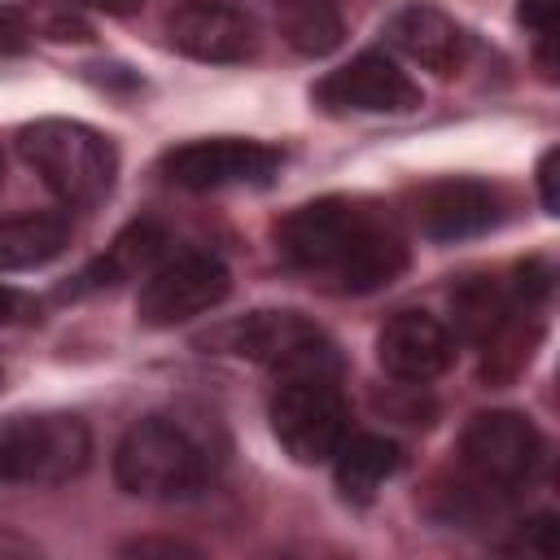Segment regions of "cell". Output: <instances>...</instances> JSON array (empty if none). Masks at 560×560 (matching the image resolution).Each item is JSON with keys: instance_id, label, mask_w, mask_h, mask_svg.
Returning a JSON list of instances; mask_svg holds the SVG:
<instances>
[{"instance_id": "9", "label": "cell", "mask_w": 560, "mask_h": 560, "mask_svg": "<svg viewBox=\"0 0 560 560\" xmlns=\"http://www.w3.org/2000/svg\"><path fill=\"white\" fill-rule=\"evenodd\" d=\"M276 171H280V149H271L262 140H241V136L188 140L162 158V175L188 192L267 184Z\"/></svg>"}, {"instance_id": "5", "label": "cell", "mask_w": 560, "mask_h": 560, "mask_svg": "<svg viewBox=\"0 0 560 560\" xmlns=\"http://www.w3.org/2000/svg\"><path fill=\"white\" fill-rule=\"evenodd\" d=\"M92 459V433L74 411L0 416V486H66Z\"/></svg>"}, {"instance_id": "10", "label": "cell", "mask_w": 560, "mask_h": 560, "mask_svg": "<svg viewBox=\"0 0 560 560\" xmlns=\"http://www.w3.org/2000/svg\"><path fill=\"white\" fill-rule=\"evenodd\" d=\"M311 96L328 114H407L420 105V83L398 66L394 52L368 48L328 70Z\"/></svg>"}, {"instance_id": "6", "label": "cell", "mask_w": 560, "mask_h": 560, "mask_svg": "<svg viewBox=\"0 0 560 560\" xmlns=\"http://www.w3.org/2000/svg\"><path fill=\"white\" fill-rule=\"evenodd\" d=\"M206 341L276 372L280 381L284 376H341L337 346L328 341L319 324H311L298 311H254L245 319L223 324Z\"/></svg>"}, {"instance_id": "7", "label": "cell", "mask_w": 560, "mask_h": 560, "mask_svg": "<svg viewBox=\"0 0 560 560\" xmlns=\"http://www.w3.org/2000/svg\"><path fill=\"white\" fill-rule=\"evenodd\" d=\"M271 433L298 464H328L350 433V402L337 376H284L271 394Z\"/></svg>"}, {"instance_id": "23", "label": "cell", "mask_w": 560, "mask_h": 560, "mask_svg": "<svg viewBox=\"0 0 560 560\" xmlns=\"http://www.w3.org/2000/svg\"><path fill=\"white\" fill-rule=\"evenodd\" d=\"M35 315V302L9 284H0V324H18V319H31Z\"/></svg>"}, {"instance_id": "26", "label": "cell", "mask_w": 560, "mask_h": 560, "mask_svg": "<svg viewBox=\"0 0 560 560\" xmlns=\"http://www.w3.org/2000/svg\"><path fill=\"white\" fill-rule=\"evenodd\" d=\"M271 4H289V0H271Z\"/></svg>"}, {"instance_id": "3", "label": "cell", "mask_w": 560, "mask_h": 560, "mask_svg": "<svg viewBox=\"0 0 560 560\" xmlns=\"http://www.w3.org/2000/svg\"><path fill=\"white\" fill-rule=\"evenodd\" d=\"M547 459L538 424L521 411H481L459 438V481L442 490V516L472 525L525 490Z\"/></svg>"}, {"instance_id": "2", "label": "cell", "mask_w": 560, "mask_h": 560, "mask_svg": "<svg viewBox=\"0 0 560 560\" xmlns=\"http://www.w3.org/2000/svg\"><path fill=\"white\" fill-rule=\"evenodd\" d=\"M219 464H223L219 424L188 411L140 416L114 451L118 486L136 499H162V503L210 490Z\"/></svg>"}, {"instance_id": "25", "label": "cell", "mask_w": 560, "mask_h": 560, "mask_svg": "<svg viewBox=\"0 0 560 560\" xmlns=\"http://www.w3.org/2000/svg\"><path fill=\"white\" fill-rule=\"evenodd\" d=\"M79 4H88V9H96V13H136L144 0H79Z\"/></svg>"}, {"instance_id": "12", "label": "cell", "mask_w": 560, "mask_h": 560, "mask_svg": "<svg viewBox=\"0 0 560 560\" xmlns=\"http://www.w3.org/2000/svg\"><path fill=\"white\" fill-rule=\"evenodd\" d=\"M376 359L394 381L424 385L451 368L455 337L429 311H394L385 319V328L376 332Z\"/></svg>"}, {"instance_id": "22", "label": "cell", "mask_w": 560, "mask_h": 560, "mask_svg": "<svg viewBox=\"0 0 560 560\" xmlns=\"http://www.w3.org/2000/svg\"><path fill=\"white\" fill-rule=\"evenodd\" d=\"M26 35H31L26 18L18 9H0V52H18L26 44Z\"/></svg>"}, {"instance_id": "16", "label": "cell", "mask_w": 560, "mask_h": 560, "mask_svg": "<svg viewBox=\"0 0 560 560\" xmlns=\"http://www.w3.org/2000/svg\"><path fill=\"white\" fill-rule=\"evenodd\" d=\"M70 245V219L57 210H31L0 219V271H26L52 262Z\"/></svg>"}, {"instance_id": "13", "label": "cell", "mask_w": 560, "mask_h": 560, "mask_svg": "<svg viewBox=\"0 0 560 560\" xmlns=\"http://www.w3.org/2000/svg\"><path fill=\"white\" fill-rule=\"evenodd\" d=\"M385 39H389V48L398 57H407L411 66L433 70V74H455L468 61V48H472L468 31L455 18H446L442 9H433V4L398 9L389 18V26H385Z\"/></svg>"}, {"instance_id": "20", "label": "cell", "mask_w": 560, "mask_h": 560, "mask_svg": "<svg viewBox=\"0 0 560 560\" xmlns=\"http://www.w3.org/2000/svg\"><path fill=\"white\" fill-rule=\"evenodd\" d=\"M556 9H560V0H521V22L538 35V61H542L547 79H556V57H551V48H556Z\"/></svg>"}, {"instance_id": "11", "label": "cell", "mask_w": 560, "mask_h": 560, "mask_svg": "<svg viewBox=\"0 0 560 560\" xmlns=\"http://www.w3.org/2000/svg\"><path fill=\"white\" fill-rule=\"evenodd\" d=\"M166 39L192 61L236 66L258 52V22L232 0H184L166 18Z\"/></svg>"}, {"instance_id": "1", "label": "cell", "mask_w": 560, "mask_h": 560, "mask_svg": "<svg viewBox=\"0 0 560 560\" xmlns=\"http://www.w3.org/2000/svg\"><path fill=\"white\" fill-rule=\"evenodd\" d=\"M280 258L328 293H376L407 267L398 223L359 197H319L276 228Z\"/></svg>"}, {"instance_id": "14", "label": "cell", "mask_w": 560, "mask_h": 560, "mask_svg": "<svg viewBox=\"0 0 560 560\" xmlns=\"http://www.w3.org/2000/svg\"><path fill=\"white\" fill-rule=\"evenodd\" d=\"M499 192L481 179H442L420 192V228L433 241L481 236L499 223Z\"/></svg>"}, {"instance_id": "4", "label": "cell", "mask_w": 560, "mask_h": 560, "mask_svg": "<svg viewBox=\"0 0 560 560\" xmlns=\"http://www.w3.org/2000/svg\"><path fill=\"white\" fill-rule=\"evenodd\" d=\"M18 153L66 206H96L118 179L114 140L74 118H39L22 127Z\"/></svg>"}, {"instance_id": "19", "label": "cell", "mask_w": 560, "mask_h": 560, "mask_svg": "<svg viewBox=\"0 0 560 560\" xmlns=\"http://www.w3.org/2000/svg\"><path fill=\"white\" fill-rule=\"evenodd\" d=\"M556 547H560V529H556V516H551V512H538V516L521 521V525L499 542V551H508V556H538V560H551Z\"/></svg>"}, {"instance_id": "21", "label": "cell", "mask_w": 560, "mask_h": 560, "mask_svg": "<svg viewBox=\"0 0 560 560\" xmlns=\"http://www.w3.org/2000/svg\"><path fill=\"white\" fill-rule=\"evenodd\" d=\"M127 556H197V547L175 542V538H136L122 547Z\"/></svg>"}, {"instance_id": "8", "label": "cell", "mask_w": 560, "mask_h": 560, "mask_svg": "<svg viewBox=\"0 0 560 560\" xmlns=\"http://www.w3.org/2000/svg\"><path fill=\"white\" fill-rule=\"evenodd\" d=\"M228 293H232L228 267L206 249H184V254L162 258L144 276L136 293V319L144 328H175V324H188L214 311Z\"/></svg>"}, {"instance_id": "18", "label": "cell", "mask_w": 560, "mask_h": 560, "mask_svg": "<svg viewBox=\"0 0 560 560\" xmlns=\"http://www.w3.org/2000/svg\"><path fill=\"white\" fill-rule=\"evenodd\" d=\"M276 9H280V35L302 57H328L346 39L341 0H289Z\"/></svg>"}, {"instance_id": "15", "label": "cell", "mask_w": 560, "mask_h": 560, "mask_svg": "<svg viewBox=\"0 0 560 560\" xmlns=\"http://www.w3.org/2000/svg\"><path fill=\"white\" fill-rule=\"evenodd\" d=\"M398 468H402V451L381 433H346L341 446L332 451V477L350 503H368Z\"/></svg>"}, {"instance_id": "17", "label": "cell", "mask_w": 560, "mask_h": 560, "mask_svg": "<svg viewBox=\"0 0 560 560\" xmlns=\"http://www.w3.org/2000/svg\"><path fill=\"white\" fill-rule=\"evenodd\" d=\"M162 228L158 223H131L83 276L74 289H101V284H118V280H131V276H149L158 262H162Z\"/></svg>"}, {"instance_id": "24", "label": "cell", "mask_w": 560, "mask_h": 560, "mask_svg": "<svg viewBox=\"0 0 560 560\" xmlns=\"http://www.w3.org/2000/svg\"><path fill=\"white\" fill-rule=\"evenodd\" d=\"M538 188H542V210L547 214H556V149L542 158V166H538Z\"/></svg>"}]
</instances>
